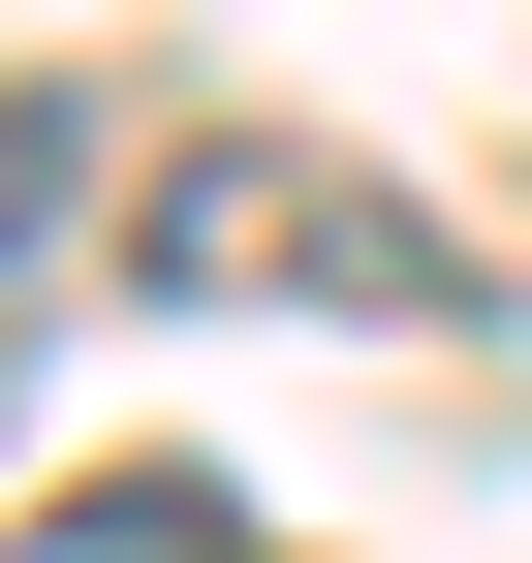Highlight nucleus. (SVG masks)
Segmentation results:
<instances>
[{
  "instance_id": "nucleus-1",
  "label": "nucleus",
  "mask_w": 532,
  "mask_h": 563,
  "mask_svg": "<svg viewBox=\"0 0 532 563\" xmlns=\"http://www.w3.org/2000/svg\"><path fill=\"white\" fill-rule=\"evenodd\" d=\"M125 282H188V313H470V251H439L408 188H345V157H188V188H125Z\"/></svg>"
},
{
  "instance_id": "nucleus-2",
  "label": "nucleus",
  "mask_w": 532,
  "mask_h": 563,
  "mask_svg": "<svg viewBox=\"0 0 532 563\" xmlns=\"http://www.w3.org/2000/svg\"><path fill=\"white\" fill-rule=\"evenodd\" d=\"M0 563H282V532H251L220 470H95V501H32Z\"/></svg>"
},
{
  "instance_id": "nucleus-3",
  "label": "nucleus",
  "mask_w": 532,
  "mask_h": 563,
  "mask_svg": "<svg viewBox=\"0 0 532 563\" xmlns=\"http://www.w3.org/2000/svg\"><path fill=\"white\" fill-rule=\"evenodd\" d=\"M63 157H95V95H0V251L63 220Z\"/></svg>"
}]
</instances>
